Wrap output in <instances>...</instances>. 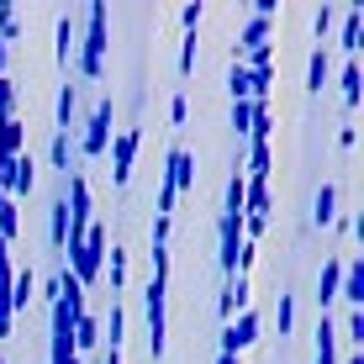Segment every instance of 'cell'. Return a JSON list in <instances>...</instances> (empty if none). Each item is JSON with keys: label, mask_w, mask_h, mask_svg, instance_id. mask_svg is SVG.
<instances>
[{"label": "cell", "mask_w": 364, "mask_h": 364, "mask_svg": "<svg viewBox=\"0 0 364 364\" xmlns=\"http://www.w3.org/2000/svg\"><path fill=\"white\" fill-rule=\"evenodd\" d=\"M74 64L85 80H100V69H106V0L85 11V43L74 48Z\"/></svg>", "instance_id": "obj_1"}, {"label": "cell", "mask_w": 364, "mask_h": 364, "mask_svg": "<svg viewBox=\"0 0 364 364\" xmlns=\"http://www.w3.org/2000/svg\"><path fill=\"white\" fill-rule=\"evenodd\" d=\"M164 296H169V269H154V274H148V291H143V311H148V348H154V359L164 354V338H169Z\"/></svg>", "instance_id": "obj_2"}, {"label": "cell", "mask_w": 364, "mask_h": 364, "mask_svg": "<svg viewBox=\"0 0 364 364\" xmlns=\"http://www.w3.org/2000/svg\"><path fill=\"white\" fill-rule=\"evenodd\" d=\"M100 264H106V228L90 222V232H85L80 243H69V274L80 285H90L95 274H100Z\"/></svg>", "instance_id": "obj_3"}, {"label": "cell", "mask_w": 364, "mask_h": 364, "mask_svg": "<svg viewBox=\"0 0 364 364\" xmlns=\"http://www.w3.org/2000/svg\"><path fill=\"white\" fill-rule=\"evenodd\" d=\"M254 338H259V311H254V306H243L237 317H228V328H222V348H217V354H232V359H237L248 343H254Z\"/></svg>", "instance_id": "obj_4"}, {"label": "cell", "mask_w": 364, "mask_h": 364, "mask_svg": "<svg viewBox=\"0 0 364 364\" xmlns=\"http://www.w3.org/2000/svg\"><path fill=\"white\" fill-rule=\"evenodd\" d=\"M217 243H222V254H217V264L222 274H237V248H243V217H232V211H222V222H217Z\"/></svg>", "instance_id": "obj_5"}, {"label": "cell", "mask_w": 364, "mask_h": 364, "mask_svg": "<svg viewBox=\"0 0 364 364\" xmlns=\"http://www.w3.org/2000/svg\"><path fill=\"white\" fill-rule=\"evenodd\" d=\"M137 143H143V132H137V127H122L117 137H111V180H117V185H127V180H132Z\"/></svg>", "instance_id": "obj_6"}, {"label": "cell", "mask_w": 364, "mask_h": 364, "mask_svg": "<svg viewBox=\"0 0 364 364\" xmlns=\"http://www.w3.org/2000/svg\"><path fill=\"white\" fill-rule=\"evenodd\" d=\"M111 122H117V106H111V100H100L95 117H90V127H85V137H80V148H85L90 159L111 148Z\"/></svg>", "instance_id": "obj_7"}, {"label": "cell", "mask_w": 364, "mask_h": 364, "mask_svg": "<svg viewBox=\"0 0 364 364\" xmlns=\"http://www.w3.org/2000/svg\"><path fill=\"white\" fill-rule=\"evenodd\" d=\"M164 185H169L174 196H180V191H191V185H196V159H191V148H185V143H174V148H169V169H164Z\"/></svg>", "instance_id": "obj_8"}, {"label": "cell", "mask_w": 364, "mask_h": 364, "mask_svg": "<svg viewBox=\"0 0 364 364\" xmlns=\"http://www.w3.org/2000/svg\"><path fill=\"white\" fill-rule=\"evenodd\" d=\"M32 185H37V164H32V154H16L11 159V169H6V191L11 200H21V196H32Z\"/></svg>", "instance_id": "obj_9"}, {"label": "cell", "mask_w": 364, "mask_h": 364, "mask_svg": "<svg viewBox=\"0 0 364 364\" xmlns=\"http://www.w3.org/2000/svg\"><path fill=\"white\" fill-rule=\"evenodd\" d=\"M338 291H343V259H328L322 264V280H317V301H322V311L338 301Z\"/></svg>", "instance_id": "obj_10"}, {"label": "cell", "mask_w": 364, "mask_h": 364, "mask_svg": "<svg viewBox=\"0 0 364 364\" xmlns=\"http://www.w3.org/2000/svg\"><path fill=\"white\" fill-rule=\"evenodd\" d=\"M338 301L364 306V264H359V259H343V291H338Z\"/></svg>", "instance_id": "obj_11"}, {"label": "cell", "mask_w": 364, "mask_h": 364, "mask_svg": "<svg viewBox=\"0 0 364 364\" xmlns=\"http://www.w3.org/2000/svg\"><path fill=\"white\" fill-rule=\"evenodd\" d=\"M359 32H364V6H348V16H343V37H338V48H343L348 58H359Z\"/></svg>", "instance_id": "obj_12"}, {"label": "cell", "mask_w": 364, "mask_h": 364, "mask_svg": "<svg viewBox=\"0 0 364 364\" xmlns=\"http://www.w3.org/2000/svg\"><path fill=\"white\" fill-rule=\"evenodd\" d=\"M311 217H317V228H333V222H338V185H333V180H322V191H317V206H311Z\"/></svg>", "instance_id": "obj_13"}, {"label": "cell", "mask_w": 364, "mask_h": 364, "mask_svg": "<svg viewBox=\"0 0 364 364\" xmlns=\"http://www.w3.org/2000/svg\"><path fill=\"white\" fill-rule=\"evenodd\" d=\"M32 291H37V274L32 269H16V280H11V317L32 306Z\"/></svg>", "instance_id": "obj_14"}, {"label": "cell", "mask_w": 364, "mask_h": 364, "mask_svg": "<svg viewBox=\"0 0 364 364\" xmlns=\"http://www.w3.org/2000/svg\"><path fill=\"white\" fill-rule=\"evenodd\" d=\"M317 364H338V328H333L328 311H322V322H317Z\"/></svg>", "instance_id": "obj_15"}, {"label": "cell", "mask_w": 364, "mask_h": 364, "mask_svg": "<svg viewBox=\"0 0 364 364\" xmlns=\"http://www.w3.org/2000/svg\"><path fill=\"white\" fill-rule=\"evenodd\" d=\"M48 243H53V248L69 243V206H64V196H58L53 211H48Z\"/></svg>", "instance_id": "obj_16"}, {"label": "cell", "mask_w": 364, "mask_h": 364, "mask_svg": "<svg viewBox=\"0 0 364 364\" xmlns=\"http://www.w3.org/2000/svg\"><path fill=\"white\" fill-rule=\"evenodd\" d=\"M328 74H333V58H328V43H322V48H311V64H306V85H311V90H322V85H328Z\"/></svg>", "instance_id": "obj_17"}, {"label": "cell", "mask_w": 364, "mask_h": 364, "mask_svg": "<svg viewBox=\"0 0 364 364\" xmlns=\"http://www.w3.org/2000/svg\"><path fill=\"white\" fill-rule=\"evenodd\" d=\"M95 343H100V322L85 311V317L74 322V354H85V348H95Z\"/></svg>", "instance_id": "obj_18"}, {"label": "cell", "mask_w": 364, "mask_h": 364, "mask_svg": "<svg viewBox=\"0 0 364 364\" xmlns=\"http://www.w3.org/2000/svg\"><path fill=\"white\" fill-rule=\"evenodd\" d=\"M359 80H364V74H359V58H348V64H343V80H338V85H343V106H348V111L359 106Z\"/></svg>", "instance_id": "obj_19"}, {"label": "cell", "mask_w": 364, "mask_h": 364, "mask_svg": "<svg viewBox=\"0 0 364 364\" xmlns=\"http://www.w3.org/2000/svg\"><path fill=\"white\" fill-rule=\"evenodd\" d=\"M21 232V206H16V200H0V237H6V243H11V237H16Z\"/></svg>", "instance_id": "obj_20"}, {"label": "cell", "mask_w": 364, "mask_h": 364, "mask_svg": "<svg viewBox=\"0 0 364 364\" xmlns=\"http://www.w3.org/2000/svg\"><path fill=\"white\" fill-rule=\"evenodd\" d=\"M269 143H254V154H248V174L243 180H269Z\"/></svg>", "instance_id": "obj_21"}, {"label": "cell", "mask_w": 364, "mask_h": 364, "mask_svg": "<svg viewBox=\"0 0 364 364\" xmlns=\"http://www.w3.org/2000/svg\"><path fill=\"white\" fill-rule=\"evenodd\" d=\"M74 48H80V37H74V21L58 16V64H64V69H69V58H74Z\"/></svg>", "instance_id": "obj_22"}, {"label": "cell", "mask_w": 364, "mask_h": 364, "mask_svg": "<svg viewBox=\"0 0 364 364\" xmlns=\"http://www.w3.org/2000/svg\"><path fill=\"white\" fill-rule=\"evenodd\" d=\"M228 90H232V100H254V74H248L243 64H232V74H228Z\"/></svg>", "instance_id": "obj_23"}, {"label": "cell", "mask_w": 364, "mask_h": 364, "mask_svg": "<svg viewBox=\"0 0 364 364\" xmlns=\"http://www.w3.org/2000/svg\"><path fill=\"white\" fill-rule=\"evenodd\" d=\"M100 274H111V291H122V285H127V254H122V248H111V259L100 264Z\"/></svg>", "instance_id": "obj_24"}, {"label": "cell", "mask_w": 364, "mask_h": 364, "mask_svg": "<svg viewBox=\"0 0 364 364\" xmlns=\"http://www.w3.org/2000/svg\"><path fill=\"white\" fill-rule=\"evenodd\" d=\"M122 333H127V311H122V301H111V317H106V343L122 348Z\"/></svg>", "instance_id": "obj_25"}, {"label": "cell", "mask_w": 364, "mask_h": 364, "mask_svg": "<svg viewBox=\"0 0 364 364\" xmlns=\"http://www.w3.org/2000/svg\"><path fill=\"white\" fill-rule=\"evenodd\" d=\"M264 43H269V21L254 16V21L243 27V37H237V48H264Z\"/></svg>", "instance_id": "obj_26"}, {"label": "cell", "mask_w": 364, "mask_h": 364, "mask_svg": "<svg viewBox=\"0 0 364 364\" xmlns=\"http://www.w3.org/2000/svg\"><path fill=\"white\" fill-rule=\"evenodd\" d=\"M248 127H254V100H232V132L248 137Z\"/></svg>", "instance_id": "obj_27"}, {"label": "cell", "mask_w": 364, "mask_h": 364, "mask_svg": "<svg viewBox=\"0 0 364 364\" xmlns=\"http://www.w3.org/2000/svg\"><path fill=\"white\" fill-rule=\"evenodd\" d=\"M48 159H53V169L69 174V132H53V143H48Z\"/></svg>", "instance_id": "obj_28"}, {"label": "cell", "mask_w": 364, "mask_h": 364, "mask_svg": "<svg viewBox=\"0 0 364 364\" xmlns=\"http://www.w3.org/2000/svg\"><path fill=\"white\" fill-rule=\"evenodd\" d=\"M74 85H64V90H58V132H69V122H74Z\"/></svg>", "instance_id": "obj_29"}, {"label": "cell", "mask_w": 364, "mask_h": 364, "mask_svg": "<svg viewBox=\"0 0 364 364\" xmlns=\"http://www.w3.org/2000/svg\"><path fill=\"white\" fill-rule=\"evenodd\" d=\"M274 322H280V338L291 333V322H296V301H291V296H280V301H274Z\"/></svg>", "instance_id": "obj_30"}, {"label": "cell", "mask_w": 364, "mask_h": 364, "mask_svg": "<svg viewBox=\"0 0 364 364\" xmlns=\"http://www.w3.org/2000/svg\"><path fill=\"white\" fill-rule=\"evenodd\" d=\"M348 343H364V306H348Z\"/></svg>", "instance_id": "obj_31"}, {"label": "cell", "mask_w": 364, "mask_h": 364, "mask_svg": "<svg viewBox=\"0 0 364 364\" xmlns=\"http://www.w3.org/2000/svg\"><path fill=\"white\" fill-rule=\"evenodd\" d=\"M196 69V32H185V43H180V74H191Z\"/></svg>", "instance_id": "obj_32"}, {"label": "cell", "mask_w": 364, "mask_h": 364, "mask_svg": "<svg viewBox=\"0 0 364 364\" xmlns=\"http://www.w3.org/2000/svg\"><path fill=\"white\" fill-rule=\"evenodd\" d=\"M200 16H206V6H200V0H191V6L180 11V21H185V32H196L200 27Z\"/></svg>", "instance_id": "obj_33"}, {"label": "cell", "mask_w": 364, "mask_h": 364, "mask_svg": "<svg viewBox=\"0 0 364 364\" xmlns=\"http://www.w3.org/2000/svg\"><path fill=\"white\" fill-rule=\"evenodd\" d=\"M333 16H338L333 6H317V16H311V27H317V37H328V27H333Z\"/></svg>", "instance_id": "obj_34"}, {"label": "cell", "mask_w": 364, "mask_h": 364, "mask_svg": "<svg viewBox=\"0 0 364 364\" xmlns=\"http://www.w3.org/2000/svg\"><path fill=\"white\" fill-rule=\"evenodd\" d=\"M11 106H16V95H11V80L0 74V117H11Z\"/></svg>", "instance_id": "obj_35"}, {"label": "cell", "mask_w": 364, "mask_h": 364, "mask_svg": "<svg viewBox=\"0 0 364 364\" xmlns=\"http://www.w3.org/2000/svg\"><path fill=\"white\" fill-rule=\"evenodd\" d=\"M169 122H174V127H180V122H185V90H180V95L169 100Z\"/></svg>", "instance_id": "obj_36"}, {"label": "cell", "mask_w": 364, "mask_h": 364, "mask_svg": "<svg viewBox=\"0 0 364 364\" xmlns=\"http://www.w3.org/2000/svg\"><path fill=\"white\" fill-rule=\"evenodd\" d=\"M154 243H169V217H154Z\"/></svg>", "instance_id": "obj_37"}, {"label": "cell", "mask_w": 364, "mask_h": 364, "mask_svg": "<svg viewBox=\"0 0 364 364\" xmlns=\"http://www.w3.org/2000/svg\"><path fill=\"white\" fill-rule=\"evenodd\" d=\"M6 58H11V48H6V43H0V74H6Z\"/></svg>", "instance_id": "obj_38"}, {"label": "cell", "mask_w": 364, "mask_h": 364, "mask_svg": "<svg viewBox=\"0 0 364 364\" xmlns=\"http://www.w3.org/2000/svg\"><path fill=\"white\" fill-rule=\"evenodd\" d=\"M217 364H237V359H232V354H217Z\"/></svg>", "instance_id": "obj_39"}, {"label": "cell", "mask_w": 364, "mask_h": 364, "mask_svg": "<svg viewBox=\"0 0 364 364\" xmlns=\"http://www.w3.org/2000/svg\"><path fill=\"white\" fill-rule=\"evenodd\" d=\"M348 364H364V354H348Z\"/></svg>", "instance_id": "obj_40"}]
</instances>
